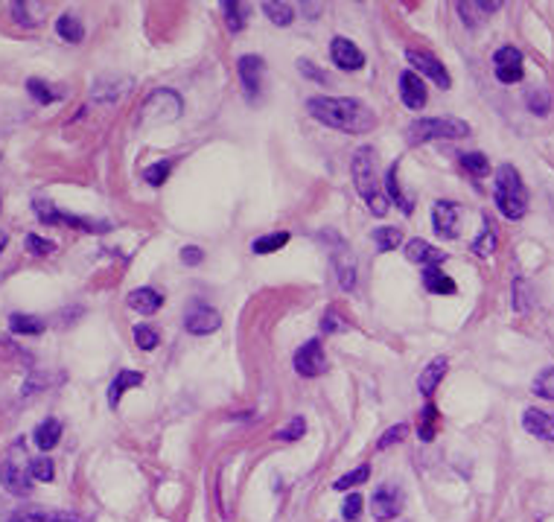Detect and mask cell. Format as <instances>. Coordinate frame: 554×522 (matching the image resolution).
<instances>
[{
	"label": "cell",
	"mask_w": 554,
	"mask_h": 522,
	"mask_svg": "<svg viewBox=\"0 0 554 522\" xmlns=\"http://www.w3.org/2000/svg\"><path fill=\"white\" fill-rule=\"evenodd\" d=\"M307 112L318 123L350 135H365L377 126L374 112L354 97H312L307 103Z\"/></svg>",
	"instance_id": "1"
},
{
	"label": "cell",
	"mask_w": 554,
	"mask_h": 522,
	"mask_svg": "<svg viewBox=\"0 0 554 522\" xmlns=\"http://www.w3.org/2000/svg\"><path fill=\"white\" fill-rule=\"evenodd\" d=\"M374 149L371 146H359L350 160V173H354V184L359 190V196L365 199L371 214L374 216H386L388 214V199L377 190V160H374Z\"/></svg>",
	"instance_id": "2"
},
{
	"label": "cell",
	"mask_w": 554,
	"mask_h": 522,
	"mask_svg": "<svg viewBox=\"0 0 554 522\" xmlns=\"http://www.w3.org/2000/svg\"><path fill=\"white\" fill-rule=\"evenodd\" d=\"M496 207L505 219H522L528 214V190L522 184L517 167L502 164L496 173Z\"/></svg>",
	"instance_id": "3"
},
{
	"label": "cell",
	"mask_w": 554,
	"mask_h": 522,
	"mask_svg": "<svg viewBox=\"0 0 554 522\" xmlns=\"http://www.w3.org/2000/svg\"><path fill=\"white\" fill-rule=\"evenodd\" d=\"M184 112V99H181L173 88H155L152 94L144 99L137 114V126H164L173 123Z\"/></svg>",
	"instance_id": "4"
},
{
	"label": "cell",
	"mask_w": 554,
	"mask_h": 522,
	"mask_svg": "<svg viewBox=\"0 0 554 522\" xmlns=\"http://www.w3.org/2000/svg\"><path fill=\"white\" fill-rule=\"evenodd\" d=\"M467 135H470V126L458 117H423L409 126L411 144H426V140H458Z\"/></svg>",
	"instance_id": "5"
},
{
	"label": "cell",
	"mask_w": 554,
	"mask_h": 522,
	"mask_svg": "<svg viewBox=\"0 0 554 522\" xmlns=\"http://www.w3.org/2000/svg\"><path fill=\"white\" fill-rule=\"evenodd\" d=\"M0 485H4L12 496H29L33 494V476H29V461L21 464L12 456L0 461Z\"/></svg>",
	"instance_id": "6"
},
{
	"label": "cell",
	"mask_w": 554,
	"mask_h": 522,
	"mask_svg": "<svg viewBox=\"0 0 554 522\" xmlns=\"http://www.w3.org/2000/svg\"><path fill=\"white\" fill-rule=\"evenodd\" d=\"M6 522H90V519L76 514V510H67V508L29 505V508H18Z\"/></svg>",
	"instance_id": "7"
},
{
	"label": "cell",
	"mask_w": 554,
	"mask_h": 522,
	"mask_svg": "<svg viewBox=\"0 0 554 522\" xmlns=\"http://www.w3.org/2000/svg\"><path fill=\"white\" fill-rule=\"evenodd\" d=\"M400 510H402V490L397 485H391V481L379 485L374 490V496H371V514H374V519L388 522V519H394Z\"/></svg>",
	"instance_id": "8"
},
{
	"label": "cell",
	"mask_w": 554,
	"mask_h": 522,
	"mask_svg": "<svg viewBox=\"0 0 554 522\" xmlns=\"http://www.w3.org/2000/svg\"><path fill=\"white\" fill-rule=\"evenodd\" d=\"M493 65H496V79L505 85L522 82V76H526V58L517 47H499L493 53Z\"/></svg>",
	"instance_id": "9"
},
{
	"label": "cell",
	"mask_w": 554,
	"mask_h": 522,
	"mask_svg": "<svg viewBox=\"0 0 554 522\" xmlns=\"http://www.w3.org/2000/svg\"><path fill=\"white\" fill-rule=\"evenodd\" d=\"M295 370L300 377H321L327 370V356L318 339H309L295 350Z\"/></svg>",
	"instance_id": "10"
},
{
	"label": "cell",
	"mask_w": 554,
	"mask_h": 522,
	"mask_svg": "<svg viewBox=\"0 0 554 522\" xmlns=\"http://www.w3.org/2000/svg\"><path fill=\"white\" fill-rule=\"evenodd\" d=\"M406 58H409V65L415 67L417 76L420 74L429 76L438 88H443V91H447V88H452V76L447 74V67H443L432 53H423V50H409Z\"/></svg>",
	"instance_id": "11"
},
{
	"label": "cell",
	"mask_w": 554,
	"mask_h": 522,
	"mask_svg": "<svg viewBox=\"0 0 554 522\" xmlns=\"http://www.w3.org/2000/svg\"><path fill=\"white\" fill-rule=\"evenodd\" d=\"M432 228L443 239H456L458 237V205L456 202H435L432 205Z\"/></svg>",
	"instance_id": "12"
},
{
	"label": "cell",
	"mask_w": 554,
	"mask_h": 522,
	"mask_svg": "<svg viewBox=\"0 0 554 522\" xmlns=\"http://www.w3.org/2000/svg\"><path fill=\"white\" fill-rule=\"evenodd\" d=\"M184 327H187L190 336H207V333H216V330L222 327V318H219L216 309H210L205 304H196L187 313Z\"/></svg>",
	"instance_id": "13"
},
{
	"label": "cell",
	"mask_w": 554,
	"mask_h": 522,
	"mask_svg": "<svg viewBox=\"0 0 554 522\" xmlns=\"http://www.w3.org/2000/svg\"><path fill=\"white\" fill-rule=\"evenodd\" d=\"M400 99L411 112H420L426 105V85H423V79L415 70H402L400 74Z\"/></svg>",
	"instance_id": "14"
},
{
	"label": "cell",
	"mask_w": 554,
	"mask_h": 522,
	"mask_svg": "<svg viewBox=\"0 0 554 522\" xmlns=\"http://www.w3.org/2000/svg\"><path fill=\"white\" fill-rule=\"evenodd\" d=\"M330 58H332V65L341 70H359L362 65H365V53H362L354 42H347V38H341V35L332 38Z\"/></svg>",
	"instance_id": "15"
},
{
	"label": "cell",
	"mask_w": 554,
	"mask_h": 522,
	"mask_svg": "<svg viewBox=\"0 0 554 522\" xmlns=\"http://www.w3.org/2000/svg\"><path fill=\"white\" fill-rule=\"evenodd\" d=\"M239 79H243V88L248 97H257V91L263 88V74H266V62L260 56H243L239 58Z\"/></svg>",
	"instance_id": "16"
},
{
	"label": "cell",
	"mask_w": 554,
	"mask_h": 522,
	"mask_svg": "<svg viewBox=\"0 0 554 522\" xmlns=\"http://www.w3.org/2000/svg\"><path fill=\"white\" fill-rule=\"evenodd\" d=\"M458 15H461V21H464V27L470 29H476L488 21V15L493 12H499L502 4L499 0H490V4H485V0H464V4H458Z\"/></svg>",
	"instance_id": "17"
},
{
	"label": "cell",
	"mask_w": 554,
	"mask_h": 522,
	"mask_svg": "<svg viewBox=\"0 0 554 522\" xmlns=\"http://www.w3.org/2000/svg\"><path fill=\"white\" fill-rule=\"evenodd\" d=\"M522 426H526V432L534 438L554 440V411L526 409V415H522Z\"/></svg>",
	"instance_id": "18"
},
{
	"label": "cell",
	"mask_w": 554,
	"mask_h": 522,
	"mask_svg": "<svg viewBox=\"0 0 554 522\" xmlns=\"http://www.w3.org/2000/svg\"><path fill=\"white\" fill-rule=\"evenodd\" d=\"M44 12H47V6L38 4V0H15V4L9 6V15H12V21L18 27H27V29L42 27Z\"/></svg>",
	"instance_id": "19"
},
{
	"label": "cell",
	"mask_w": 554,
	"mask_h": 522,
	"mask_svg": "<svg viewBox=\"0 0 554 522\" xmlns=\"http://www.w3.org/2000/svg\"><path fill=\"white\" fill-rule=\"evenodd\" d=\"M129 88H132V79L123 76V79H99L94 85V91H90V99H94L97 105H114L120 97L129 94Z\"/></svg>",
	"instance_id": "20"
},
{
	"label": "cell",
	"mask_w": 554,
	"mask_h": 522,
	"mask_svg": "<svg viewBox=\"0 0 554 522\" xmlns=\"http://www.w3.org/2000/svg\"><path fill=\"white\" fill-rule=\"evenodd\" d=\"M406 257L411 260V263H420V266H441L443 260H447V254H443L441 248H435L432 243H426V239H409L406 243Z\"/></svg>",
	"instance_id": "21"
},
{
	"label": "cell",
	"mask_w": 554,
	"mask_h": 522,
	"mask_svg": "<svg viewBox=\"0 0 554 522\" xmlns=\"http://www.w3.org/2000/svg\"><path fill=\"white\" fill-rule=\"evenodd\" d=\"M447 356H435L432 359V362L420 370V377H417V391L423 397H432L435 394V388L441 386V379H443V374H447Z\"/></svg>",
	"instance_id": "22"
},
{
	"label": "cell",
	"mask_w": 554,
	"mask_h": 522,
	"mask_svg": "<svg viewBox=\"0 0 554 522\" xmlns=\"http://www.w3.org/2000/svg\"><path fill=\"white\" fill-rule=\"evenodd\" d=\"M129 307L140 316H155L158 309L164 307V295L155 292V289H149V286H140L129 295Z\"/></svg>",
	"instance_id": "23"
},
{
	"label": "cell",
	"mask_w": 554,
	"mask_h": 522,
	"mask_svg": "<svg viewBox=\"0 0 554 522\" xmlns=\"http://www.w3.org/2000/svg\"><path fill=\"white\" fill-rule=\"evenodd\" d=\"M423 289L432 292V295H456L458 292L456 280H452L447 272H441L438 266L423 269Z\"/></svg>",
	"instance_id": "24"
},
{
	"label": "cell",
	"mask_w": 554,
	"mask_h": 522,
	"mask_svg": "<svg viewBox=\"0 0 554 522\" xmlns=\"http://www.w3.org/2000/svg\"><path fill=\"white\" fill-rule=\"evenodd\" d=\"M140 383H144V374H140V370H117L114 383L108 386V406L117 409L120 406V397L126 394V388L140 386Z\"/></svg>",
	"instance_id": "25"
},
{
	"label": "cell",
	"mask_w": 554,
	"mask_h": 522,
	"mask_svg": "<svg viewBox=\"0 0 554 522\" xmlns=\"http://www.w3.org/2000/svg\"><path fill=\"white\" fill-rule=\"evenodd\" d=\"M59 438H62V424H59L56 417L42 420V424H38L35 432H33L35 447H38V449H44V453H50V449H53V447L59 444Z\"/></svg>",
	"instance_id": "26"
},
{
	"label": "cell",
	"mask_w": 554,
	"mask_h": 522,
	"mask_svg": "<svg viewBox=\"0 0 554 522\" xmlns=\"http://www.w3.org/2000/svg\"><path fill=\"white\" fill-rule=\"evenodd\" d=\"M336 275H339V286L347 289V292L356 286V257L350 254V248H339V254H336Z\"/></svg>",
	"instance_id": "27"
},
{
	"label": "cell",
	"mask_w": 554,
	"mask_h": 522,
	"mask_svg": "<svg viewBox=\"0 0 554 522\" xmlns=\"http://www.w3.org/2000/svg\"><path fill=\"white\" fill-rule=\"evenodd\" d=\"M56 33H59V38H62V42H67V44H79V42H82V38H85V27H82V21H79L76 15L65 12V15H59Z\"/></svg>",
	"instance_id": "28"
},
{
	"label": "cell",
	"mask_w": 554,
	"mask_h": 522,
	"mask_svg": "<svg viewBox=\"0 0 554 522\" xmlns=\"http://www.w3.org/2000/svg\"><path fill=\"white\" fill-rule=\"evenodd\" d=\"M44 321L38 316H24V313H15L9 316V330L18 336H42L44 333Z\"/></svg>",
	"instance_id": "29"
},
{
	"label": "cell",
	"mask_w": 554,
	"mask_h": 522,
	"mask_svg": "<svg viewBox=\"0 0 554 522\" xmlns=\"http://www.w3.org/2000/svg\"><path fill=\"white\" fill-rule=\"evenodd\" d=\"M263 12H266L269 21L277 24V27H289L292 21H295V6L286 4V0H266Z\"/></svg>",
	"instance_id": "30"
},
{
	"label": "cell",
	"mask_w": 554,
	"mask_h": 522,
	"mask_svg": "<svg viewBox=\"0 0 554 522\" xmlns=\"http://www.w3.org/2000/svg\"><path fill=\"white\" fill-rule=\"evenodd\" d=\"M397 169H400V164L388 167V173H386V190H388V196L394 199V205L402 210V214H406V216H411V210H415V207H411V199H409V196H406V193H402V190H400V178H397Z\"/></svg>",
	"instance_id": "31"
},
{
	"label": "cell",
	"mask_w": 554,
	"mask_h": 522,
	"mask_svg": "<svg viewBox=\"0 0 554 522\" xmlns=\"http://www.w3.org/2000/svg\"><path fill=\"white\" fill-rule=\"evenodd\" d=\"M222 9H225V21H228L230 33H239V29H246L248 12H251L248 4H239V0H225Z\"/></svg>",
	"instance_id": "32"
},
{
	"label": "cell",
	"mask_w": 554,
	"mask_h": 522,
	"mask_svg": "<svg viewBox=\"0 0 554 522\" xmlns=\"http://www.w3.org/2000/svg\"><path fill=\"white\" fill-rule=\"evenodd\" d=\"M286 243H289V234H286V230H275V234L257 237L254 243H251V251H254V254H271V251L284 248Z\"/></svg>",
	"instance_id": "33"
},
{
	"label": "cell",
	"mask_w": 554,
	"mask_h": 522,
	"mask_svg": "<svg viewBox=\"0 0 554 522\" xmlns=\"http://www.w3.org/2000/svg\"><path fill=\"white\" fill-rule=\"evenodd\" d=\"M371 239H374L377 251H394L400 243H402V230L400 228H374V234H371Z\"/></svg>",
	"instance_id": "34"
},
{
	"label": "cell",
	"mask_w": 554,
	"mask_h": 522,
	"mask_svg": "<svg viewBox=\"0 0 554 522\" xmlns=\"http://www.w3.org/2000/svg\"><path fill=\"white\" fill-rule=\"evenodd\" d=\"M27 91H29V97L35 99V103H42V105H50V103H56L59 97V91H53V85H47L44 79H27Z\"/></svg>",
	"instance_id": "35"
},
{
	"label": "cell",
	"mask_w": 554,
	"mask_h": 522,
	"mask_svg": "<svg viewBox=\"0 0 554 522\" xmlns=\"http://www.w3.org/2000/svg\"><path fill=\"white\" fill-rule=\"evenodd\" d=\"M438 409L432 406V403H426L423 406V411H420V426H417V432H420V438L423 440H432L435 438V429H438Z\"/></svg>",
	"instance_id": "36"
},
{
	"label": "cell",
	"mask_w": 554,
	"mask_h": 522,
	"mask_svg": "<svg viewBox=\"0 0 554 522\" xmlns=\"http://www.w3.org/2000/svg\"><path fill=\"white\" fill-rule=\"evenodd\" d=\"M472 251H476L479 257H490L493 251H496V230H493L490 222H485V230L472 239Z\"/></svg>",
	"instance_id": "37"
},
{
	"label": "cell",
	"mask_w": 554,
	"mask_h": 522,
	"mask_svg": "<svg viewBox=\"0 0 554 522\" xmlns=\"http://www.w3.org/2000/svg\"><path fill=\"white\" fill-rule=\"evenodd\" d=\"M169 173H173V160H169V158L167 160H158V164L144 169V182L152 184V187H160L169 178Z\"/></svg>",
	"instance_id": "38"
},
{
	"label": "cell",
	"mask_w": 554,
	"mask_h": 522,
	"mask_svg": "<svg viewBox=\"0 0 554 522\" xmlns=\"http://www.w3.org/2000/svg\"><path fill=\"white\" fill-rule=\"evenodd\" d=\"M461 167H464L470 175L481 178V175H488L490 160H488V155H481V152H464L461 155Z\"/></svg>",
	"instance_id": "39"
},
{
	"label": "cell",
	"mask_w": 554,
	"mask_h": 522,
	"mask_svg": "<svg viewBox=\"0 0 554 522\" xmlns=\"http://www.w3.org/2000/svg\"><path fill=\"white\" fill-rule=\"evenodd\" d=\"M371 479V464H362V467H356V470H350L347 476H341V479H336V490H350V487H359V485H365V481Z\"/></svg>",
	"instance_id": "40"
},
{
	"label": "cell",
	"mask_w": 554,
	"mask_h": 522,
	"mask_svg": "<svg viewBox=\"0 0 554 522\" xmlns=\"http://www.w3.org/2000/svg\"><path fill=\"white\" fill-rule=\"evenodd\" d=\"M531 388H534V394H537V397H542V400H551V403H554V368L540 370Z\"/></svg>",
	"instance_id": "41"
},
{
	"label": "cell",
	"mask_w": 554,
	"mask_h": 522,
	"mask_svg": "<svg viewBox=\"0 0 554 522\" xmlns=\"http://www.w3.org/2000/svg\"><path fill=\"white\" fill-rule=\"evenodd\" d=\"M526 103H528V108L537 117H546L549 114V108H551V97H549V91L546 88H534V91L526 97Z\"/></svg>",
	"instance_id": "42"
},
{
	"label": "cell",
	"mask_w": 554,
	"mask_h": 522,
	"mask_svg": "<svg viewBox=\"0 0 554 522\" xmlns=\"http://www.w3.org/2000/svg\"><path fill=\"white\" fill-rule=\"evenodd\" d=\"M29 476H33L35 481H53L56 479V467L50 458H29Z\"/></svg>",
	"instance_id": "43"
},
{
	"label": "cell",
	"mask_w": 554,
	"mask_h": 522,
	"mask_svg": "<svg viewBox=\"0 0 554 522\" xmlns=\"http://www.w3.org/2000/svg\"><path fill=\"white\" fill-rule=\"evenodd\" d=\"M304 432H307V420L298 415V417H292L284 429H277V432H275V438H277V440H298L300 435H304Z\"/></svg>",
	"instance_id": "44"
},
{
	"label": "cell",
	"mask_w": 554,
	"mask_h": 522,
	"mask_svg": "<svg viewBox=\"0 0 554 522\" xmlns=\"http://www.w3.org/2000/svg\"><path fill=\"white\" fill-rule=\"evenodd\" d=\"M135 341H137V347L140 350H155L158 347V333L152 327H146V324H137L135 327Z\"/></svg>",
	"instance_id": "45"
},
{
	"label": "cell",
	"mask_w": 554,
	"mask_h": 522,
	"mask_svg": "<svg viewBox=\"0 0 554 522\" xmlns=\"http://www.w3.org/2000/svg\"><path fill=\"white\" fill-rule=\"evenodd\" d=\"M27 251H29V254H35V257H44V254H53L56 243H50V239L38 237V234H29L27 237Z\"/></svg>",
	"instance_id": "46"
},
{
	"label": "cell",
	"mask_w": 554,
	"mask_h": 522,
	"mask_svg": "<svg viewBox=\"0 0 554 522\" xmlns=\"http://www.w3.org/2000/svg\"><path fill=\"white\" fill-rule=\"evenodd\" d=\"M409 435V426L406 424H397V426H391V429H386V435H382L379 440H377V449H388L391 444H400L402 438Z\"/></svg>",
	"instance_id": "47"
},
{
	"label": "cell",
	"mask_w": 554,
	"mask_h": 522,
	"mask_svg": "<svg viewBox=\"0 0 554 522\" xmlns=\"http://www.w3.org/2000/svg\"><path fill=\"white\" fill-rule=\"evenodd\" d=\"M362 505H365V499H362L359 494H350L345 499V505H341V517H345L347 522H356L362 517Z\"/></svg>",
	"instance_id": "48"
},
{
	"label": "cell",
	"mask_w": 554,
	"mask_h": 522,
	"mask_svg": "<svg viewBox=\"0 0 554 522\" xmlns=\"http://www.w3.org/2000/svg\"><path fill=\"white\" fill-rule=\"evenodd\" d=\"M347 324L345 321H341V316L336 313V309H327L324 313V318H321V330H324V333L330 336V333H341V330H345Z\"/></svg>",
	"instance_id": "49"
},
{
	"label": "cell",
	"mask_w": 554,
	"mask_h": 522,
	"mask_svg": "<svg viewBox=\"0 0 554 522\" xmlns=\"http://www.w3.org/2000/svg\"><path fill=\"white\" fill-rule=\"evenodd\" d=\"M513 307L519 309V313H526V309L531 307V300H528V284L526 280H517V284H513Z\"/></svg>",
	"instance_id": "50"
},
{
	"label": "cell",
	"mask_w": 554,
	"mask_h": 522,
	"mask_svg": "<svg viewBox=\"0 0 554 522\" xmlns=\"http://www.w3.org/2000/svg\"><path fill=\"white\" fill-rule=\"evenodd\" d=\"M298 70H300V74H304V76L316 79V82H321V85L330 82V76L324 74V70H318V67L312 65V62H307V58H300V62H298Z\"/></svg>",
	"instance_id": "51"
},
{
	"label": "cell",
	"mask_w": 554,
	"mask_h": 522,
	"mask_svg": "<svg viewBox=\"0 0 554 522\" xmlns=\"http://www.w3.org/2000/svg\"><path fill=\"white\" fill-rule=\"evenodd\" d=\"M201 260H205V254H201L199 245H187L184 251H181V263L184 266H199Z\"/></svg>",
	"instance_id": "52"
},
{
	"label": "cell",
	"mask_w": 554,
	"mask_h": 522,
	"mask_svg": "<svg viewBox=\"0 0 554 522\" xmlns=\"http://www.w3.org/2000/svg\"><path fill=\"white\" fill-rule=\"evenodd\" d=\"M300 12H307V15H318V12H321V4H300Z\"/></svg>",
	"instance_id": "53"
},
{
	"label": "cell",
	"mask_w": 554,
	"mask_h": 522,
	"mask_svg": "<svg viewBox=\"0 0 554 522\" xmlns=\"http://www.w3.org/2000/svg\"><path fill=\"white\" fill-rule=\"evenodd\" d=\"M6 243H9V237H6V230H0V251L6 248Z\"/></svg>",
	"instance_id": "54"
}]
</instances>
